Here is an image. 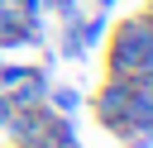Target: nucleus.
<instances>
[{
	"label": "nucleus",
	"mask_w": 153,
	"mask_h": 148,
	"mask_svg": "<svg viewBox=\"0 0 153 148\" xmlns=\"http://www.w3.org/2000/svg\"><path fill=\"white\" fill-rule=\"evenodd\" d=\"M48 86H53V81H48V67H33V72H29L19 86H10L5 95H10V105H14V110H33V105H43V100H48Z\"/></svg>",
	"instance_id": "obj_3"
},
{
	"label": "nucleus",
	"mask_w": 153,
	"mask_h": 148,
	"mask_svg": "<svg viewBox=\"0 0 153 148\" xmlns=\"http://www.w3.org/2000/svg\"><path fill=\"white\" fill-rule=\"evenodd\" d=\"M143 14H148V19H153V0H148V5H143Z\"/></svg>",
	"instance_id": "obj_11"
},
{
	"label": "nucleus",
	"mask_w": 153,
	"mask_h": 148,
	"mask_svg": "<svg viewBox=\"0 0 153 148\" xmlns=\"http://www.w3.org/2000/svg\"><path fill=\"white\" fill-rule=\"evenodd\" d=\"M105 29H110V10H96V14H81V24H76V33H81V43H86V53L105 43Z\"/></svg>",
	"instance_id": "obj_4"
},
{
	"label": "nucleus",
	"mask_w": 153,
	"mask_h": 148,
	"mask_svg": "<svg viewBox=\"0 0 153 148\" xmlns=\"http://www.w3.org/2000/svg\"><path fill=\"white\" fill-rule=\"evenodd\" d=\"M10 110H14V105H10V95L0 91V129H5V119H10Z\"/></svg>",
	"instance_id": "obj_8"
},
{
	"label": "nucleus",
	"mask_w": 153,
	"mask_h": 148,
	"mask_svg": "<svg viewBox=\"0 0 153 148\" xmlns=\"http://www.w3.org/2000/svg\"><path fill=\"white\" fill-rule=\"evenodd\" d=\"M72 148H76V143H72Z\"/></svg>",
	"instance_id": "obj_12"
},
{
	"label": "nucleus",
	"mask_w": 153,
	"mask_h": 148,
	"mask_svg": "<svg viewBox=\"0 0 153 148\" xmlns=\"http://www.w3.org/2000/svg\"><path fill=\"white\" fill-rule=\"evenodd\" d=\"M76 24H81V19H72V24H62V43H57V53H62V57H81V53H86V43H81V33H76Z\"/></svg>",
	"instance_id": "obj_6"
},
{
	"label": "nucleus",
	"mask_w": 153,
	"mask_h": 148,
	"mask_svg": "<svg viewBox=\"0 0 153 148\" xmlns=\"http://www.w3.org/2000/svg\"><path fill=\"white\" fill-rule=\"evenodd\" d=\"M48 105H53L57 115H76V110L86 105V95H81L76 86H48Z\"/></svg>",
	"instance_id": "obj_5"
},
{
	"label": "nucleus",
	"mask_w": 153,
	"mask_h": 148,
	"mask_svg": "<svg viewBox=\"0 0 153 148\" xmlns=\"http://www.w3.org/2000/svg\"><path fill=\"white\" fill-rule=\"evenodd\" d=\"M105 76H153V19L124 14L115 29H105Z\"/></svg>",
	"instance_id": "obj_1"
},
{
	"label": "nucleus",
	"mask_w": 153,
	"mask_h": 148,
	"mask_svg": "<svg viewBox=\"0 0 153 148\" xmlns=\"http://www.w3.org/2000/svg\"><path fill=\"white\" fill-rule=\"evenodd\" d=\"M129 86L134 76H105L91 95V110H96V124L115 138H124V119H129Z\"/></svg>",
	"instance_id": "obj_2"
},
{
	"label": "nucleus",
	"mask_w": 153,
	"mask_h": 148,
	"mask_svg": "<svg viewBox=\"0 0 153 148\" xmlns=\"http://www.w3.org/2000/svg\"><path fill=\"white\" fill-rule=\"evenodd\" d=\"M10 148H48V143H38V138H19V143H10Z\"/></svg>",
	"instance_id": "obj_9"
},
{
	"label": "nucleus",
	"mask_w": 153,
	"mask_h": 148,
	"mask_svg": "<svg viewBox=\"0 0 153 148\" xmlns=\"http://www.w3.org/2000/svg\"><path fill=\"white\" fill-rule=\"evenodd\" d=\"M24 14H48V0H14Z\"/></svg>",
	"instance_id": "obj_7"
},
{
	"label": "nucleus",
	"mask_w": 153,
	"mask_h": 148,
	"mask_svg": "<svg viewBox=\"0 0 153 148\" xmlns=\"http://www.w3.org/2000/svg\"><path fill=\"white\" fill-rule=\"evenodd\" d=\"M91 5H96V10H115L120 0H91Z\"/></svg>",
	"instance_id": "obj_10"
}]
</instances>
